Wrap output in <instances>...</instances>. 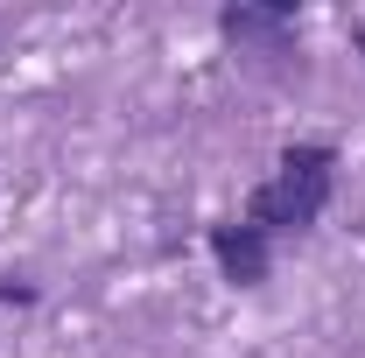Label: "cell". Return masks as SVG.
<instances>
[{
  "label": "cell",
  "mask_w": 365,
  "mask_h": 358,
  "mask_svg": "<svg viewBox=\"0 0 365 358\" xmlns=\"http://www.w3.org/2000/svg\"><path fill=\"white\" fill-rule=\"evenodd\" d=\"M330 183H337V148H323V140H302V148H288L281 162H274V176L253 190V204H246V225H260V232H309L323 218V204H330Z\"/></svg>",
  "instance_id": "cell-1"
},
{
  "label": "cell",
  "mask_w": 365,
  "mask_h": 358,
  "mask_svg": "<svg viewBox=\"0 0 365 358\" xmlns=\"http://www.w3.org/2000/svg\"><path fill=\"white\" fill-rule=\"evenodd\" d=\"M211 253H218V267H225V281H239V288H260L274 267V239L260 232V225H211Z\"/></svg>",
  "instance_id": "cell-2"
},
{
  "label": "cell",
  "mask_w": 365,
  "mask_h": 358,
  "mask_svg": "<svg viewBox=\"0 0 365 358\" xmlns=\"http://www.w3.org/2000/svg\"><path fill=\"white\" fill-rule=\"evenodd\" d=\"M225 36L253 56H295V29L288 7H225Z\"/></svg>",
  "instance_id": "cell-3"
},
{
  "label": "cell",
  "mask_w": 365,
  "mask_h": 358,
  "mask_svg": "<svg viewBox=\"0 0 365 358\" xmlns=\"http://www.w3.org/2000/svg\"><path fill=\"white\" fill-rule=\"evenodd\" d=\"M351 36H359V49H365V21H359V29H351Z\"/></svg>",
  "instance_id": "cell-4"
}]
</instances>
